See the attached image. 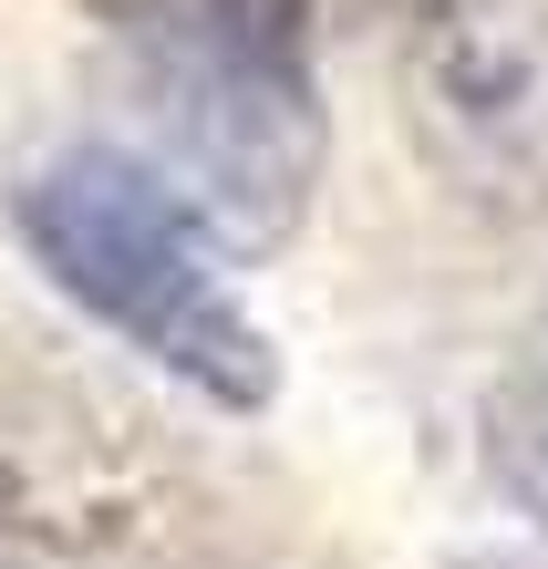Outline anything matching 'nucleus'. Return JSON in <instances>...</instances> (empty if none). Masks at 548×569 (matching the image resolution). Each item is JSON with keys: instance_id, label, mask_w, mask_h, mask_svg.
<instances>
[{"instance_id": "4", "label": "nucleus", "mask_w": 548, "mask_h": 569, "mask_svg": "<svg viewBox=\"0 0 548 569\" xmlns=\"http://www.w3.org/2000/svg\"><path fill=\"white\" fill-rule=\"evenodd\" d=\"M487 477L518 497V518L548 528V321L507 352V373L487 393Z\"/></svg>"}, {"instance_id": "1", "label": "nucleus", "mask_w": 548, "mask_h": 569, "mask_svg": "<svg viewBox=\"0 0 548 569\" xmlns=\"http://www.w3.org/2000/svg\"><path fill=\"white\" fill-rule=\"evenodd\" d=\"M134 156L218 249H280L321 187V83L300 0H114Z\"/></svg>"}, {"instance_id": "3", "label": "nucleus", "mask_w": 548, "mask_h": 569, "mask_svg": "<svg viewBox=\"0 0 548 569\" xmlns=\"http://www.w3.org/2000/svg\"><path fill=\"white\" fill-rule=\"evenodd\" d=\"M403 104L476 208H548V0H425Z\"/></svg>"}, {"instance_id": "2", "label": "nucleus", "mask_w": 548, "mask_h": 569, "mask_svg": "<svg viewBox=\"0 0 548 569\" xmlns=\"http://www.w3.org/2000/svg\"><path fill=\"white\" fill-rule=\"evenodd\" d=\"M11 228L73 311L124 331L156 373H177L187 393H208L228 415L269 405V342L259 321L218 280V239L177 187L156 177L134 146H52L42 166H21Z\"/></svg>"}]
</instances>
